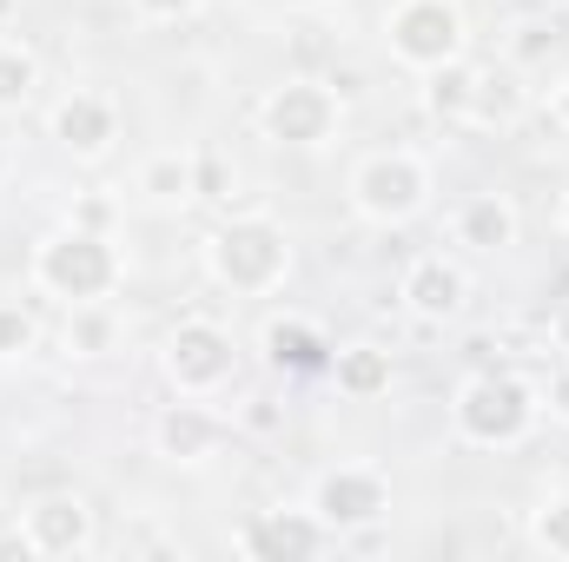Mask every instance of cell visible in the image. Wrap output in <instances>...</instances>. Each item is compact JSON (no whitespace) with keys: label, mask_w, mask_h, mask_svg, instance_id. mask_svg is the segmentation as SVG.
I'll return each mask as SVG.
<instances>
[{"label":"cell","mask_w":569,"mask_h":562,"mask_svg":"<svg viewBox=\"0 0 569 562\" xmlns=\"http://www.w3.org/2000/svg\"><path fill=\"white\" fill-rule=\"evenodd\" d=\"M33 279H40V291H53L67 304H93V298H107L120 284V252H113L107 232L67 225L33 252Z\"/></svg>","instance_id":"obj_1"},{"label":"cell","mask_w":569,"mask_h":562,"mask_svg":"<svg viewBox=\"0 0 569 562\" xmlns=\"http://www.w3.org/2000/svg\"><path fill=\"white\" fill-rule=\"evenodd\" d=\"M450 411H457V430H463L470 443L510 450V443H523L530 423H537V391H530L523 378H510V371H483V378H470V384L457 391Z\"/></svg>","instance_id":"obj_2"},{"label":"cell","mask_w":569,"mask_h":562,"mask_svg":"<svg viewBox=\"0 0 569 562\" xmlns=\"http://www.w3.org/2000/svg\"><path fill=\"white\" fill-rule=\"evenodd\" d=\"M206 265H212V279L226 284V291L252 298V291H272L291 272V245H284V232L272 219H232V225L212 232Z\"/></svg>","instance_id":"obj_3"},{"label":"cell","mask_w":569,"mask_h":562,"mask_svg":"<svg viewBox=\"0 0 569 562\" xmlns=\"http://www.w3.org/2000/svg\"><path fill=\"white\" fill-rule=\"evenodd\" d=\"M425 199H430V172H425V159H411V152H371L351 172V205L371 225H405V219L425 212Z\"/></svg>","instance_id":"obj_4"},{"label":"cell","mask_w":569,"mask_h":562,"mask_svg":"<svg viewBox=\"0 0 569 562\" xmlns=\"http://www.w3.org/2000/svg\"><path fill=\"white\" fill-rule=\"evenodd\" d=\"M385 33H391V53L418 73L443 67V60H463V13L450 0H405Z\"/></svg>","instance_id":"obj_5"},{"label":"cell","mask_w":569,"mask_h":562,"mask_svg":"<svg viewBox=\"0 0 569 562\" xmlns=\"http://www.w3.org/2000/svg\"><path fill=\"white\" fill-rule=\"evenodd\" d=\"M159 364H166V378H172L179 398H206V391H219L232 378V338L212 318H186L166 338V358Z\"/></svg>","instance_id":"obj_6"},{"label":"cell","mask_w":569,"mask_h":562,"mask_svg":"<svg viewBox=\"0 0 569 562\" xmlns=\"http://www.w3.org/2000/svg\"><path fill=\"white\" fill-rule=\"evenodd\" d=\"M385 510H391V483H385L378 470H358V463L318 476V490H311V516H318L325 530H365V523H378Z\"/></svg>","instance_id":"obj_7"},{"label":"cell","mask_w":569,"mask_h":562,"mask_svg":"<svg viewBox=\"0 0 569 562\" xmlns=\"http://www.w3.org/2000/svg\"><path fill=\"white\" fill-rule=\"evenodd\" d=\"M259 127L279 145H325L331 127H338V100L325 87H311V80H284V87H272V100L259 107Z\"/></svg>","instance_id":"obj_8"},{"label":"cell","mask_w":569,"mask_h":562,"mask_svg":"<svg viewBox=\"0 0 569 562\" xmlns=\"http://www.w3.org/2000/svg\"><path fill=\"white\" fill-rule=\"evenodd\" d=\"M325 536H331V530H325L311 510H266V516L246 523L239 550H246L252 562H284V556H318Z\"/></svg>","instance_id":"obj_9"},{"label":"cell","mask_w":569,"mask_h":562,"mask_svg":"<svg viewBox=\"0 0 569 562\" xmlns=\"http://www.w3.org/2000/svg\"><path fill=\"white\" fill-rule=\"evenodd\" d=\"M53 140L67 145L73 159H100L107 145L120 140V113L107 93H67L53 107Z\"/></svg>","instance_id":"obj_10"},{"label":"cell","mask_w":569,"mask_h":562,"mask_svg":"<svg viewBox=\"0 0 569 562\" xmlns=\"http://www.w3.org/2000/svg\"><path fill=\"white\" fill-rule=\"evenodd\" d=\"M27 536H33L40 556H73V550L93 543V510L80 496H40L27 510Z\"/></svg>","instance_id":"obj_11"},{"label":"cell","mask_w":569,"mask_h":562,"mask_svg":"<svg viewBox=\"0 0 569 562\" xmlns=\"http://www.w3.org/2000/svg\"><path fill=\"white\" fill-rule=\"evenodd\" d=\"M463 298H470V284H463V272L450 265V259H418L411 272H405V304L418 311V318H430V324H443V318H457L463 311Z\"/></svg>","instance_id":"obj_12"},{"label":"cell","mask_w":569,"mask_h":562,"mask_svg":"<svg viewBox=\"0 0 569 562\" xmlns=\"http://www.w3.org/2000/svg\"><path fill=\"white\" fill-rule=\"evenodd\" d=\"M457 245L470 252H510L517 245V205L503 192H477L457 205Z\"/></svg>","instance_id":"obj_13"},{"label":"cell","mask_w":569,"mask_h":562,"mask_svg":"<svg viewBox=\"0 0 569 562\" xmlns=\"http://www.w3.org/2000/svg\"><path fill=\"white\" fill-rule=\"evenodd\" d=\"M152 436H159L166 456H179V463H206V456L219 450V418H206L199 404H166L159 423H152Z\"/></svg>","instance_id":"obj_14"},{"label":"cell","mask_w":569,"mask_h":562,"mask_svg":"<svg viewBox=\"0 0 569 562\" xmlns=\"http://www.w3.org/2000/svg\"><path fill=\"white\" fill-rule=\"evenodd\" d=\"M266 358H272L279 371H331V344H325V331L305 324V318H272V324H266Z\"/></svg>","instance_id":"obj_15"},{"label":"cell","mask_w":569,"mask_h":562,"mask_svg":"<svg viewBox=\"0 0 569 562\" xmlns=\"http://www.w3.org/2000/svg\"><path fill=\"white\" fill-rule=\"evenodd\" d=\"M331 371H338V391H345V398H385V391H391V351H378V344L338 351Z\"/></svg>","instance_id":"obj_16"},{"label":"cell","mask_w":569,"mask_h":562,"mask_svg":"<svg viewBox=\"0 0 569 562\" xmlns=\"http://www.w3.org/2000/svg\"><path fill=\"white\" fill-rule=\"evenodd\" d=\"M140 192L152 205H186V199L199 192V165H192L186 152H159V159L140 165Z\"/></svg>","instance_id":"obj_17"},{"label":"cell","mask_w":569,"mask_h":562,"mask_svg":"<svg viewBox=\"0 0 569 562\" xmlns=\"http://www.w3.org/2000/svg\"><path fill=\"white\" fill-rule=\"evenodd\" d=\"M517 113H523L517 73H483V67H477V93H470V120H463V127H510Z\"/></svg>","instance_id":"obj_18"},{"label":"cell","mask_w":569,"mask_h":562,"mask_svg":"<svg viewBox=\"0 0 569 562\" xmlns=\"http://www.w3.org/2000/svg\"><path fill=\"white\" fill-rule=\"evenodd\" d=\"M470 93H477V67H463V60H443V67H430V113L437 120H470Z\"/></svg>","instance_id":"obj_19"},{"label":"cell","mask_w":569,"mask_h":562,"mask_svg":"<svg viewBox=\"0 0 569 562\" xmlns=\"http://www.w3.org/2000/svg\"><path fill=\"white\" fill-rule=\"evenodd\" d=\"M33 80H40L33 53H27V47H13V40H0V113L27 107V100H33Z\"/></svg>","instance_id":"obj_20"},{"label":"cell","mask_w":569,"mask_h":562,"mask_svg":"<svg viewBox=\"0 0 569 562\" xmlns=\"http://www.w3.org/2000/svg\"><path fill=\"white\" fill-rule=\"evenodd\" d=\"M530 543L550 550V556H569V496H550V503L530 516Z\"/></svg>","instance_id":"obj_21"},{"label":"cell","mask_w":569,"mask_h":562,"mask_svg":"<svg viewBox=\"0 0 569 562\" xmlns=\"http://www.w3.org/2000/svg\"><path fill=\"white\" fill-rule=\"evenodd\" d=\"M33 338H40L33 311H20V304H0V358H27V351H33Z\"/></svg>","instance_id":"obj_22"},{"label":"cell","mask_w":569,"mask_h":562,"mask_svg":"<svg viewBox=\"0 0 569 562\" xmlns=\"http://www.w3.org/2000/svg\"><path fill=\"white\" fill-rule=\"evenodd\" d=\"M192 165H199V192H206V199H226V192H232V165H226V159L199 152Z\"/></svg>","instance_id":"obj_23"},{"label":"cell","mask_w":569,"mask_h":562,"mask_svg":"<svg viewBox=\"0 0 569 562\" xmlns=\"http://www.w3.org/2000/svg\"><path fill=\"white\" fill-rule=\"evenodd\" d=\"M67 344H80V351H100L107 344V324L87 311V304H73V324H67Z\"/></svg>","instance_id":"obj_24"},{"label":"cell","mask_w":569,"mask_h":562,"mask_svg":"<svg viewBox=\"0 0 569 562\" xmlns=\"http://www.w3.org/2000/svg\"><path fill=\"white\" fill-rule=\"evenodd\" d=\"M192 7H199V0H140V13H146V20H186Z\"/></svg>","instance_id":"obj_25"},{"label":"cell","mask_w":569,"mask_h":562,"mask_svg":"<svg viewBox=\"0 0 569 562\" xmlns=\"http://www.w3.org/2000/svg\"><path fill=\"white\" fill-rule=\"evenodd\" d=\"M27 562V556H40V550H33V536H27V530H7V536H0V562Z\"/></svg>","instance_id":"obj_26"},{"label":"cell","mask_w":569,"mask_h":562,"mask_svg":"<svg viewBox=\"0 0 569 562\" xmlns=\"http://www.w3.org/2000/svg\"><path fill=\"white\" fill-rule=\"evenodd\" d=\"M107 219H113V212H107V199H87V205L73 212V225H87V232H107Z\"/></svg>","instance_id":"obj_27"},{"label":"cell","mask_w":569,"mask_h":562,"mask_svg":"<svg viewBox=\"0 0 569 562\" xmlns=\"http://www.w3.org/2000/svg\"><path fill=\"white\" fill-rule=\"evenodd\" d=\"M543 398H550V418L569 423V371H557V378H550V391H543Z\"/></svg>","instance_id":"obj_28"},{"label":"cell","mask_w":569,"mask_h":562,"mask_svg":"<svg viewBox=\"0 0 569 562\" xmlns=\"http://www.w3.org/2000/svg\"><path fill=\"white\" fill-rule=\"evenodd\" d=\"M550 120L569 133V87H557V100H550Z\"/></svg>","instance_id":"obj_29"},{"label":"cell","mask_w":569,"mask_h":562,"mask_svg":"<svg viewBox=\"0 0 569 562\" xmlns=\"http://www.w3.org/2000/svg\"><path fill=\"white\" fill-rule=\"evenodd\" d=\"M557 344H563V351H569V304H563V311H557Z\"/></svg>","instance_id":"obj_30"},{"label":"cell","mask_w":569,"mask_h":562,"mask_svg":"<svg viewBox=\"0 0 569 562\" xmlns=\"http://www.w3.org/2000/svg\"><path fill=\"white\" fill-rule=\"evenodd\" d=\"M284 7H318V0H284Z\"/></svg>","instance_id":"obj_31"},{"label":"cell","mask_w":569,"mask_h":562,"mask_svg":"<svg viewBox=\"0 0 569 562\" xmlns=\"http://www.w3.org/2000/svg\"><path fill=\"white\" fill-rule=\"evenodd\" d=\"M563 232H569V192H563Z\"/></svg>","instance_id":"obj_32"}]
</instances>
